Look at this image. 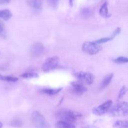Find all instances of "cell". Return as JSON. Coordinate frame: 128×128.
Listing matches in <instances>:
<instances>
[{
    "instance_id": "cell-28",
    "label": "cell",
    "mask_w": 128,
    "mask_h": 128,
    "mask_svg": "<svg viewBox=\"0 0 128 128\" xmlns=\"http://www.w3.org/2000/svg\"><path fill=\"white\" fill-rule=\"evenodd\" d=\"M74 0H69V3L71 7H72L74 5Z\"/></svg>"
},
{
    "instance_id": "cell-27",
    "label": "cell",
    "mask_w": 128,
    "mask_h": 128,
    "mask_svg": "<svg viewBox=\"0 0 128 128\" xmlns=\"http://www.w3.org/2000/svg\"><path fill=\"white\" fill-rule=\"evenodd\" d=\"M11 0H0V5L6 4L9 3Z\"/></svg>"
},
{
    "instance_id": "cell-22",
    "label": "cell",
    "mask_w": 128,
    "mask_h": 128,
    "mask_svg": "<svg viewBox=\"0 0 128 128\" xmlns=\"http://www.w3.org/2000/svg\"><path fill=\"white\" fill-rule=\"evenodd\" d=\"M126 92H127V88L126 86H124L121 88V90H120V92L119 93V96H118V98L119 99H121L123 98V96L126 94Z\"/></svg>"
},
{
    "instance_id": "cell-3",
    "label": "cell",
    "mask_w": 128,
    "mask_h": 128,
    "mask_svg": "<svg viewBox=\"0 0 128 128\" xmlns=\"http://www.w3.org/2000/svg\"><path fill=\"white\" fill-rule=\"evenodd\" d=\"M102 50V46L96 42L86 41L82 44V50L85 53L90 55H95Z\"/></svg>"
},
{
    "instance_id": "cell-10",
    "label": "cell",
    "mask_w": 128,
    "mask_h": 128,
    "mask_svg": "<svg viewBox=\"0 0 128 128\" xmlns=\"http://www.w3.org/2000/svg\"><path fill=\"white\" fill-rule=\"evenodd\" d=\"M100 14L101 16L103 18H110L111 16V14L109 12L108 4L106 1L101 5V8L100 9Z\"/></svg>"
},
{
    "instance_id": "cell-23",
    "label": "cell",
    "mask_w": 128,
    "mask_h": 128,
    "mask_svg": "<svg viewBox=\"0 0 128 128\" xmlns=\"http://www.w3.org/2000/svg\"><path fill=\"white\" fill-rule=\"evenodd\" d=\"M48 2L51 7L53 8H56L58 6L60 0H48Z\"/></svg>"
},
{
    "instance_id": "cell-6",
    "label": "cell",
    "mask_w": 128,
    "mask_h": 128,
    "mask_svg": "<svg viewBox=\"0 0 128 128\" xmlns=\"http://www.w3.org/2000/svg\"><path fill=\"white\" fill-rule=\"evenodd\" d=\"M60 59L58 56H52L46 59L42 65V70L44 72H49L54 70L58 66Z\"/></svg>"
},
{
    "instance_id": "cell-26",
    "label": "cell",
    "mask_w": 128,
    "mask_h": 128,
    "mask_svg": "<svg viewBox=\"0 0 128 128\" xmlns=\"http://www.w3.org/2000/svg\"><path fill=\"white\" fill-rule=\"evenodd\" d=\"M0 35L3 37V36L5 35V28L4 26H3L2 23L0 22Z\"/></svg>"
},
{
    "instance_id": "cell-9",
    "label": "cell",
    "mask_w": 128,
    "mask_h": 128,
    "mask_svg": "<svg viewBox=\"0 0 128 128\" xmlns=\"http://www.w3.org/2000/svg\"><path fill=\"white\" fill-rule=\"evenodd\" d=\"M72 92L77 95H81L87 91V88L81 82L78 81H73L71 82Z\"/></svg>"
},
{
    "instance_id": "cell-14",
    "label": "cell",
    "mask_w": 128,
    "mask_h": 128,
    "mask_svg": "<svg viewBox=\"0 0 128 128\" xmlns=\"http://www.w3.org/2000/svg\"><path fill=\"white\" fill-rule=\"evenodd\" d=\"M62 88L56 89H42L41 90V92L45 94L50 95V96H52V95H56L59 93L62 90Z\"/></svg>"
},
{
    "instance_id": "cell-16",
    "label": "cell",
    "mask_w": 128,
    "mask_h": 128,
    "mask_svg": "<svg viewBox=\"0 0 128 128\" xmlns=\"http://www.w3.org/2000/svg\"><path fill=\"white\" fill-rule=\"evenodd\" d=\"M114 128H128V122L127 120H118L114 123Z\"/></svg>"
},
{
    "instance_id": "cell-18",
    "label": "cell",
    "mask_w": 128,
    "mask_h": 128,
    "mask_svg": "<svg viewBox=\"0 0 128 128\" xmlns=\"http://www.w3.org/2000/svg\"><path fill=\"white\" fill-rule=\"evenodd\" d=\"M0 81L14 82L18 81V78L16 77H12V76H3V75L2 74H0Z\"/></svg>"
},
{
    "instance_id": "cell-20",
    "label": "cell",
    "mask_w": 128,
    "mask_h": 128,
    "mask_svg": "<svg viewBox=\"0 0 128 128\" xmlns=\"http://www.w3.org/2000/svg\"><path fill=\"white\" fill-rule=\"evenodd\" d=\"M114 61L115 62H116V63H127L128 62V58L126 57L121 56V57H119L118 58L115 59V60H114Z\"/></svg>"
},
{
    "instance_id": "cell-25",
    "label": "cell",
    "mask_w": 128,
    "mask_h": 128,
    "mask_svg": "<svg viewBox=\"0 0 128 128\" xmlns=\"http://www.w3.org/2000/svg\"><path fill=\"white\" fill-rule=\"evenodd\" d=\"M120 32H121V28H116V30L114 31V32H112V34H111V36H110V37L113 40V39L116 36H118Z\"/></svg>"
},
{
    "instance_id": "cell-4",
    "label": "cell",
    "mask_w": 128,
    "mask_h": 128,
    "mask_svg": "<svg viewBox=\"0 0 128 128\" xmlns=\"http://www.w3.org/2000/svg\"><path fill=\"white\" fill-rule=\"evenodd\" d=\"M112 116L116 117H122L127 116L128 114V104L127 102L118 104L111 110Z\"/></svg>"
},
{
    "instance_id": "cell-13",
    "label": "cell",
    "mask_w": 128,
    "mask_h": 128,
    "mask_svg": "<svg viewBox=\"0 0 128 128\" xmlns=\"http://www.w3.org/2000/svg\"><path fill=\"white\" fill-rule=\"evenodd\" d=\"M12 13L8 9L0 10V18L2 19L4 21H8L10 20L12 17Z\"/></svg>"
},
{
    "instance_id": "cell-2",
    "label": "cell",
    "mask_w": 128,
    "mask_h": 128,
    "mask_svg": "<svg viewBox=\"0 0 128 128\" xmlns=\"http://www.w3.org/2000/svg\"><path fill=\"white\" fill-rule=\"evenodd\" d=\"M31 121L36 128H50V125L45 118L37 111L32 112L31 114Z\"/></svg>"
},
{
    "instance_id": "cell-5",
    "label": "cell",
    "mask_w": 128,
    "mask_h": 128,
    "mask_svg": "<svg viewBox=\"0 0 128 128\" xmlns=\"http://www.w3.org/2000/svg\"><path fill=\"white\" fill-rule=\"evenodd\" d=\"M74 76L76 78L79 82L84 84H91L94 81L95 77L92 73L89 72H83L80 71L75 73Z\"/></svg>"
},
{
    "instance_id": "cell-12",
    "label": "cell",
    "mask_w": 128,
    "mask_h": 128,
    "mask_svg": "<svg viewBox=\"0 0 128 128\" xmlns=\"http://www.w3.org/2000/svg\"><path fill=\"white\" fill-rule=\"evenodd\" d=\"M113 77H114L113 73H111L110 74L107 75V76L103 79L102 82H101V87H100L101 88V89H102H102H104L105 88L107 87V86L110 84V82H111Z\"/></svg>"
},
{
    "instance_id": "cell-21",
    "label": "cell",
    "mask_w": 128,
    "mask_h": 128,
    "mask_svg": "<svg viewBox=\"0 0 128 128\" xmlns=\"http://www.w3.org/2000/svg\"><path fill=\"white\" fill-rule=\"evenodd\" d=\"M112 40V39L111 38V37H109V38H101L98 40H96L95 41V42H96L97 44H101L102 43H105V42H107L108 41H111Z\"/></svg>"
},
{
    "instance_id": "cell-17",
    "label": "cell",
    "mask_w": 128,
    "mask_h": 128,
    "mask_svg": "<svg viewBox=\"0 0 128 128\" xmlns=\"http://www.w3.org/2000/svg\"><path fill=\"white\" fill-rule=\"evenodd\" d=\"M92 11L90 8H84L81 10V15L83 18H88L92 16Z\"/></svg>"
},
{
    "instance_id": "cell-8",
    "label": "cell",
    "mask_w": 128,
    "mask_h": 128,
    "mask_svg": "<svg viewBox=\"0 0 128 128\" xmlns=\"http://www.w3.org/2000/svg\"><path fill=\"white\" fill-rule=\"evenodd\" d=\"M44 51V47L41 42H36L32 45L30 49V54L32 57L36 58L41 56Z\"/></svg>"
},
{
    "instance_id": "cell-19",
    "label": "cell",
    "mask_w": 128,
    "mask_h": 128,
    "mask_svg": "<svg viewBox=\"0 0 128 128\" xmlns=\"http://www.w3.org/2000/svg\"><path fill=\"white\" fill-rule=\"evenodd\" d=\"M21 76L23 78H38V74L37 73H35L33 72H25V73L22 74Z\"/></svg>"
},
{
    "instance_id": "cell-7",
    "label": "cell",
    "mask_w": 128,
    "mask_h": 128,
    "mask_svg": "<svg viewBox=\"0 0 128 128\" xmlns=\"http://www.w3.org/2000/svg\"><path fill=\"white\" fill-rule=\"evenodd\" d=\"M112 101L109 100V101H106L102 104L92 109V113L96 114V116H102V115L108 112V111L112 106Z\"/></svg>"
},
{
    "instance_id": "cell-24",
    "label": "cell",
    "mask_w": 128,
    "mask_h": 128,
    "mask_svg": "<svg viewBox=\"0 0 128 128\" xmlns=\"http://www.w3.org/2000/svg\"><path fill=\"white\" fill-rule=\"evenodd\" d=\"M11 125L12 126H14V127H21V126H22V123L20 120H15L11 121Z\"/></svg>"
},
{
    "instance_id": "cell-15",
    "label": "cell",
    "mask_w": 128,
    "mask_h": 128,
    "mask_svg": "<svg viewBox=\"0 0 128 128\" xmlns=\"http://www.w3.org/2000/svg\"><path fill=\"white\" fill-rule=\"evenodd\" d=\"M56 128H76L75 126L72 123L59 121L56 124Z\"/></svg>"
},
{
    "instance_id": "cell-29",
    "label": "cell",
    "mask_w": 128,
    "mask_h": 128,
    "mask_svg": "<svg viewBox=\"0 0 128 128\" xmlns=\"http://www.w3.org/2000/svg\"><path fill=\"white\" fill-rule=\"evenodd\" d=\"M2 126H3L2 123L1 122H0V128H2Z\"/></svg>"
},
{
    "instance_id": "cell-1",
    "label": "cell",
    "mask_w": 128,
    "mask_h": 128,
    "mask_svg": "<svg viewBox=\"0 0 128 128\" xmlns=\"http://www.w3.org/2000/svg\"><path fill=\"white\" fill-rule=\"evenodd\" d=\"M56 116L60 121L72 123L81 117V114L72 110H61L56 114Z\"/></svg>"
},
{
    "instance_id": "cell-11",
    "label": "cell",
    "mask_w": 128,
    "mask_h": 128,
    "mask_svg": "<svg viewBox=\"0 0 128 128\" xmlns=\"http://www.w3.org/2000/svg\"><path fill=\"white\" fill-rule=\"evenodd\" d=\"M27 3L30 7L36 11H41L42 3L40 0H27Z\"/></svg>"
}]
</instances>
